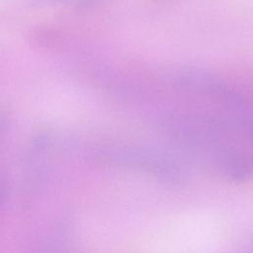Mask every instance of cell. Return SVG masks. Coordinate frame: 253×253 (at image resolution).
<instances>
[{
    "label": "cell",
    "instance_id": "obj_2",
    "mask_svg": "<svg viewBox=\"0 0 253 253\" xmlns=\"http://www.w3.org/2000/svg\"><path fill=\"white\" fill-rule=\"evenodd\" d=\"M175 83L183 92L210 98L221 104L234 115L249 113L243 97L226 81L208 70L185 67L177 73Z\"/></svg>",
    "mask_w": 253,
    "mask_h": 253
},
{
    "label": "cell",
    "instance_id": "obj_1",
    "mask_svg": "<svg viewBox=\"0 0 253 253\" xmlns=\"http://www.w3.org/2000/svg\"><path fill=\"white\" fill-rule=\"evenodd\" d=\"M98 157L113 167L139 172L168 185H180L187 178L179 160L165 151L149 146L110 145L99 150Z\"/></svg>",
    "mask_w": 253,
    "mask_h": 253
}]
</instances>
